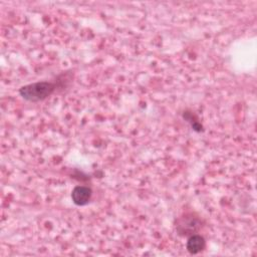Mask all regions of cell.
Segmentation results:
<instances>
[{"mask_svg":"<svg viewBox=\"0 0 257 257\" xmlns=\"http://www.w3.org/2000/svg\"><path fill=\"white\" fill-rule=\"evenodd\" d=\"M56 83L50 81H38L26 84L19 88V94L25 100L31 102L41 101L50 96L56 89Z\"/></svg>","mask_w":257,"mask_h":257,"instance_id":"cell-1","label":"cell"},{"mask_svg":"<svg viewBox=\"0 0 257 257\" xmlns=\"http://www.w3.org/2000/svg\"><path fill=\"white\" fill-rule=\"evenodd\" d=\"M200 222L197 218L194 217H183L178 225H177V231L179 234L184 236H191L193 235L199 228H200Z\"/></svg>","mask_w":257,"mask_h":257,"instance_id":"cell-2","label":"cell"},{"mask_svg":"<svg viewBox=\"0 0 257 257\" xmlns=\"http://www.w3.org/2000/svg\"><path fill=\"white\" fill-rule=\"evenodd\" d=\"M92 196V191L86 186H76L71 192L72 202L77 206L86 205Z\"/></svg>","mask_w":257,"mask_h":257,"instance_id":"cell-3","label":"cell"},{"mask_svg":"<svg viewBox=\"0 0 257 257\" xmlns=\"http://www.w3.org/2000/svg\"><path fill=\"white\" fill-rule=\"evenodd\" d=\"M205 246H206V241L204 237L198 234L191 235L186 244V248L188 252L191 254H198L202 252L205 249Z\"/></svg>","mask_w":257,"mask_h":257,"instance_id":"cell-4","label":"cell"}]
</instances>
